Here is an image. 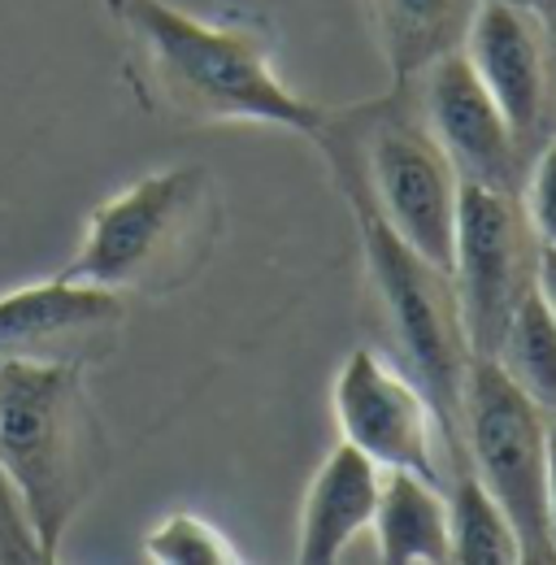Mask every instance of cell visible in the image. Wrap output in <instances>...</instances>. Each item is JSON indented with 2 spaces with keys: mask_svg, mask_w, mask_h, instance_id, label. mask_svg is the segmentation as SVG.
<instances>
[{
  "mask_svg": "<svg viewBox=\"0 0 556 565\" xmlns=\"http://www.w3.org/2000/svg\"><path fill=\"white\" fill-rule=\"evenodd\" d=\"M136 44L143 92L188 122H266L318 136L327 114L296 96L257 31L205 22L170 0H105Z\"/></svg>",
  "mask_w": 556,
  "mask_h": 565,
  "instance_id": "6da1fadb",
  "label": "cell"
},
{
  "mask_svg": "<svg viewBox=\"0 0 556 565\" xmlns=\"http://www.w3.org/2000/svg\"><path fill=\"white\" fill-rule=\"evenodd\" d=\"M0 475L44 562L109 475V435L78 365L0 361Z\"/></svg>",
  "mask_w": 556,
  "mask_h": 565,
  "instance_id": "7a4b0ae2",
  "label": "cell"
},
{
  "mask_svg": "<svg viewBox=\"0 0 556 565\" xmlns=\"http://www.w3.org/2000/svg\"><path fill=\"white\" fill-rule=\"evenodd\" d=\"M313 140H322L327 157L335 161L340 188H344L348 205L361 222V239H365V262L370 275L378 282L392 335L400 344V353L414 370V383L421 387L439 435L448 439V448L461 457L466 470V452H461V392H466V370H470V340H466V322H461V300L452 275L439 270L435 262H426L417 248H409L378 205L370 201L352 157L327 131H318Z\"/></svg>",
  "mask_w": 556,
  "mask_h": 565,
  "instance_id": "3957f363",
  "label": "cell"
},
{
  "mask_svg": "<svg viewBox=\"0 0 556 565\" xmlns=\"http://www.w3.org/2000/svg\"><path fill=\"white\" fill-rule=\"evenodd\" d=\"M213 231L217 201L209 174L196 166H170L87 213L78 253L62 275L118 296H165L196 279L213 248Z\"/></svg>",
  "mask_w": 556,
  "mask_h": 565,
  "instance_id": "277c9868",
  "label": "cell"
},
{
  "mask_svg": "<svg viewBox=\"0 0 556 565\" xmlns=\"http://www.w3.org/2000/svg\"><path fill=\"white\" fill-rule=\"evenodd\" d=\"M548 430L553 414L535 405L495 356H470L461 392V452L466 470L509 513L522 562L556 565L553 526H548Z\"/></svg>",
  "mask_w": 556,
  "mask_h": 565,
  "instance_id": "5b68a950",
  "label": "cell"
},
{
  "mask_svg": "<svg viewBox=\"0 0 556 565\" xmlns=\"http://www.w3.org/2000/svg\"><path fill=\"white\" fill-rule=\"evenodd\" d=\"M322 131L352 157L387 226L426 262L452 275L461 174L430 136V127L421 122V114L414 118L400 100H387L361 109L348 131H335L331 122Z\"/></svg>",
  "mask_w": 556,
  "mask_h": 565,
  "instance_id": "8992f818",
  "label": "cell"
},
{
  "mask_svg": "<svg viewBox=\"0 0 556 565\" xmlns=\"http://www.w3.org/2000/svg\"><path fill=\"white\" fill-rule=\"evenodd\" d=\"M539 253L544 244L522 210V192L461 183L452 287L474 356H495L517 305L535 291Z\"/></svg>",
  "mask_w": 556,
  "mask_h": 565,
  "instance_id": "52a82bcc",
  "label": "cell"
},
{
  "mask_svg": "<svg viewBox=\"0 0 556 565\" xmlns=\"http://www.w3.org/2000/svg\"><path fill=\"white\" fill-rule=\"evenodd\" d=\"M466 57L509 118L526 161L556 136V35L522 0H483Z\"/></svg>",
  "mask_w": 556,
  "mask_h": 565,
  "instance_id": "ba28073f",
  "label": "cell"
},
{
  "mask_svg": "<svg viewBox=\"0 0 556 565\" xmlns=\"http://www.w3.org/2000/svg\"><path fill=\"white\" fill-rule=\"evenodd\" d=\"M127 300L109 287L78 279H44L0 296V361L96 365L118 349Z\"/></svg>",
  "mask_w": 556,
  "mask_h": 565,
  "instance_id": "9c48e42d",
  "label": "cell"
},
{
  "mask_svg": "<svg viewBox=\"0 0 556 565\" xmlns=\"http://www.w3.org/2000/svg\"><path fill=\"white\" fill-rule=\"evenodd\" d=\"M335 418L348 444L383 470H414L439 483L435 414L409 374H396L374 349H356L335 379Z\"/></svg>",
  "mask_w": 556,
  "mask_h": 565,
  "instance_id": "30bf717a",
  "label": "cell"
},
{
  "mask_svg": "<svg viewBox=\"0 0 556 565\" xmlns=\"http://www.w3.org/2000/svg\"><path fill=\"white\" fill-rule=\"evenodd\" d=\"M421 83V122L457 166L461 183H487L504 192H522L526 152L500 114L495 96L470 66L466 49L435 62L417 78Z\"/></svg>",
  "mask_w": 556,
  "mask_h": 565,
  "instance_id": "8fae6325",
  "label": "cell"
},
{
  "mask_svg": "<svg viewBox=\"0 0 556 565\" xmlns=\"http://www.w3.org/2000/svg\"><path fill=\"white\" fill-rule=\"evenodd\" d=\"M383 492V466L365 457L356 444H335L313 475V488L300 513V562L331 565L344 557V548L374 522Z\"/></svg>",
  "mask_w": 556,
  "mask_h": 565,
  "instance_id": "7c38bea8",
  "label": "cell"
},
{
  "mask_svg": "<svg viewBox=\"0 0 556 565\" xmlns=\"http://www.w3.org/2000/svg\"><path fill=\"white\" fill-rule=\"evenodd\" d=\"M378 40L396 87H409L435 62L466 49L483 0H374Z\"/></svg>",
  "mask_w": 556,
  "mask_h": 565,
  "instance_id": "4fadbf2b",
  "label": "cell"
},
{
  "mask_svg": "<svg viewBox=\"0 0 556 565\" xmlns=\"http://www.w3.org/2000/svg\"><path fill=\"white\" fill-rule=\"evenodd\" d=\"M370 526L378 535V557L387 565L452 562V522L439 483L414 470H383V492Z\"/></svg>",
  "mask_w": 556,
  "mask_h": 565,
  "instance_id": "5bb4252c",
  "label": "cell"
},
{
  "mask_svg": "<svg viewBox=\"0 0 556 565\" xmlns=\"http://www.w3.org/2000/svg\"><path fill=\"white\" fill-rule=\"evenodd\" d=\"M448 522H452V562L457 565H517L522 562V540H517L509 513H504L500 500L474 479V470H461V475H457L452 504H448Z\"/></svg>",
  "mask_w": 556,
  "mask_h": 565,
  "instance_id": "9a60e30c",
  "label": "cell"
},
{
  "mask_svg": "<svg viewBox=\"0 0 556 565\" xmlns=\"http://www.w3.org/2000/svg\"><path fill=\"white\" fill-rule=\"evenodd\" d=\"M495 361L504 365V374L548 414H556V318L544 305L539 287L517 305Z\"/></svg>",
  "mask_w": 556,
  "mask_h": 565,
  "instance_id": "2e32d148",
  "label": "cell"
},
{
  "mask_svg": "<svg viewBox=\"0 0 556 565\" xmlns=\"http://www.w3.org/2000/svg\"><path fill=\"white\" fill-rule=\"evenodd\" d=\"M143 557L161 565H235L239 553L222 531H213L196 513H170L143 540Z\"/></svg>",
  "mask_w": 556,
  "mask_h": 565,
  "instance_id": "e0dca14e",
  "label": "cell"
},
{
  "mask_svg": "<svg viewBox=\"0 0 556 565\" xmlns=\"http://www.w3.org/2000/svg\"><path fill=\"white\" fill-rule=\"evenodd\" d=\"M522 210L531 217L539 244L556 248V136L526 166V179H522Z\"/></svg>",
  "mask_w": 556,
  "mask_h": 565,
  "instance_id": "ac0fdd59",
  "label": "cell"
},
{
  "mask_svg": "<svg viewBox=\"0 0 556 565\" xmlns=\"http://www.w3.org/2000/svg\"><path fill=\"white\" fill-rule=\"evenodd\" d=\"M0 562L4 565L44 562L40 548H35V540H31V531H26V518L18 509V495L4 483V475H0Z\"/></svg>",
  "mask_w": 556,
  "mask_h": 565,
  "instance_id": "d6986e66",
  "label": "cell"
},
{
  "mask_svg": "<svg viewBox=\"0 0 556 565\" xmlns=\"http://www.w3.org/2000/svg\"><path fill=\"white\" fill-rule=\"evenodd\" d=\"M535 287H539L544 305L553 309V318H556V248H548V244H544V253H539V275H535Z\"/></svg>",
  "mask_w": 556,
  "mask_h": 565,
  "instance_id": "ffe728a7",
  "label": "cell"
},
{
  "mask_svg": "<svg viewBox=\"0 0 556 565\" xmlns=\"http://www.w3.org/2000/svg\"><path fill=\"white\" fill-rule=\"evenodd\" d=\"M548 526H553V544H556V423L548 430Z\"/></svg>",
  "mask_w": 556,
  "mask_h": 565,
  "instance_id": "44dd1931",
  "label": "cell"
},
{
  "mask_svg": "<svg viewBox=\"0 0 556 565\" xmlns=\"http://www.w3.org/2000/svg\"><path fill=\"white\" fill-rule=\"evenodd\" d=\"M553 423H556V414H553Z\"/></svg>",
  "mask_w": 556,
  "mask_h": 565,
  "instance_id": "7402d4cb",
  "label": "cell"
}]
</instances>
